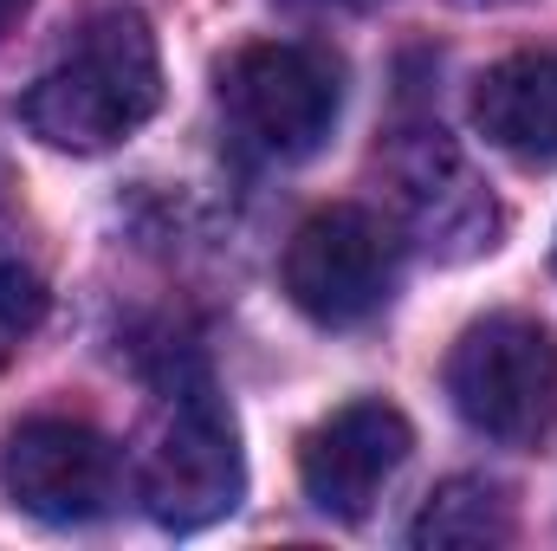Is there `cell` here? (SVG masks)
Segmentation results:
<instances>
[{
  "label": "cell",
  "instance_id": "14",
  "mask_svg": "<svg viewBox=\"0 0 557 551\" xmlns=\"http://www.w3.org/2000/svg\"><path fill=\"white\" fill-rule=\"evenodd\" d=\"M454 7H506V0H454Z\"/></svg>",
  "mask_w": 557,
  "mask_h": 551
},
{
  "label": "cell",
  "instance_id": "12",
  "mask_svg": "<svg viewBox=\"0 0 557 551\" xmlns=\"http://www.w3.org/2000/svg\"><path fill=\"white\" fill-rule=\"evenodd\" d=\"M26 7H33V0H0V39H7V33L26 20Z\"/></svg>",
  "mask_w": 557,
  "mask_h": 551
},
{
  "label": "cell",
  "instance_id": "3",
  "mask_svg": "<svg viewBox=\"0 0 557 551\" xmlns=\"http://www.w3.org/2000/svg\"><path fill=\"white\" fill-rule=\"evenodd\" d=\"M247 493V461L234 415L208 390L201 370H175L162 390V421L143 454V513L162 532H201L227 519Z\"/></svg>",
  "mask_w": 557,
  "mask_h": 551
},
{
  "label": "cell",
  "instance_id": "8",
  "mask_svg": "<svg viewBox=\"0 0 557 551\" xmlns=\"http://www.w3.org/2000/svg\"><path fill=\"white\" fill-rule=\"evenodd\" d=\"M409 448H416V428H409V415L396 409V403H383V396L344 403V409H331L305 441H298L305 500H311L324 519L357 526V519L383 500V487L403 474Z\"/></svg>",
  "mask_w": 557,
  "mask_h": 551
},
{
  "label": "cell",
  "instance_id": "13",
  "mask_svg": "<svg viewBox=\"0 0 557 551\" xmlns=\"http://www.w3.org/2000/svg\"><path fill=\"white\" fill-rule=\"evenodd\" d=\"M285 7H370V0H285Z\"/></svg>",
  "mask_w": 557,
  "mask_h": 551
},
{
  "label": "cell",
  "instance_id": "7",
  "mask_svg": "<svg viewBox=\"0 0 557 551\" xmlns=\"http://www.w3.org/2000/svg\"><path fill=\"white\" fill-rule=\"evenodd\" d=\"M0 493L39 526H91L117 500V448L91 421L33 415L0 448Z\"/></svg>",
  "mask_w": 557,
  "mask_h": 551
},
{
  "label": "cell",
  "instance_id": "2",
  "mask_svg": "<svg viewBox=\"0 0 557 551\" xmlns=\"http://www.w3.org/2000/svg\"><path fill=\"white\" fill-rule=\"evenodd\" d=\"M344 65L305 39H260L221 65V118L253 162H305L337 131Z\"/></svg>",
  "mask_w": 557,
  "mask_h": 551
},
{
  "label": "cell",
  "instance_id": "9",
  "mask_svg": "<svg viewBox=\"0 0 557 551\" xmlns=\"http://www.w3.org/2000/svg\"><path fill=\"white\" fill-rule=\"evenodd\" d=\"M473 124L525 169H557V52H512L473 91Z\"/></svg>",
  "mask_w": 557,
  "mask_h": 551
},
{
  "label": "cell",
  "instance_id": "11",
  "mask_svg": "<svg viewBox=\"0 0 557 551\" xmlns=\"http://www.w3.org/2000/svg\"><path fill=\"white\" fill-rule=\"evenodd\" d=\"M13 182L0 175V364L33 338V325L46 318V273L20 234V208L7 195Z\"/></svg>",
  "mask_w": 557,
  "mask_h": 551
},
{
  "label": "cell",
  "instance_id": "4",
  "mask_svg": "<svg viewBox=\"0 0 557 551\" xmlns=\"http://www.w3.org/2000/svg\"><path fill=\"white\" fill-rule=\"evenodd\" d=\"M447 396L467 428L499 448H539L557 434V331L525 311H493L447 351Z\"/></svg>",
  "mask_w": 557,
  "mask_h": 551
},
{
  "label": "cell",
  "instance_id": "5",
  "mask_svg": "<svg viewBox=\"0 0 557 551\" xmlns=\"http://www.w3.org/2000/svg\"><path fill=\"white\" fill-rule=\"evenodd\" d=\"M383 182H389V208L403 221V234L434 260H480L499 247L506 234V208L493 201V188L480 182V169L467 162V149L447 137L441 124H403L376 156Z\"/></svg>",
  "mask_w": 557,
  "mask_h": 551
},
{
  "label": "cell",
  "instance_id": "6",
  "mask_svg": "<svg viewBox=\"0 0 557 551\" xmlns=\"http://www.w3.org/2000/svg\"><path fill=\"white\" fill-rule=\"evenodd\" d=\"M278 285L324 331L370 325L396 292V234L370 208L331 201L311 221H298V234L285 241Z\"/></svg>",
  "mask_w": 557,
  "mask_h": 551
},
{
  "label": "cell",
  "instance_id": "1",
  "mask_svg": "<svg viewBox=\"0 0 557 551\" xmlns=\"http://www.w3.org/2000/svg\"><path fill=\"white\" fill-rule=\"evenodd\" d=\"M162 105V59H156V33L143 13H98L78 26V39L26 85L20 118L26 131L52 149L72 156H98L137 137Z\"/></svg>",
  "mask_w": 557,
  "mask_h": 551
},
{
  "label": "cell",
  "instance_id": "10",
  "mask_svg": "<svg viewBox=\"0 0 557 551\" xmlns=\"http://www.w3.org/2000/svg\"><path fill=\"white\" fill-rule=\"evenodd\" d=\"M519 519H512V500L499 480H480V474H454L428 493V506L409 526V546L421 551H480V546H512Z\"/></svg>",
  "mask_w": 557,
  "mask_h": 551
}]
</instances>
